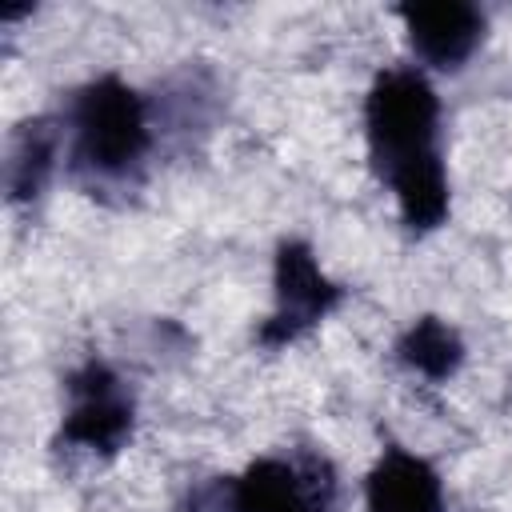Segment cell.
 I'll return each instance as SVG.
<instances>
[{
    "mask_svg": "<svg viewBox=\"0 0 512 512\" xmlns=\"http://www.w3.org/2000/svg\"><path fill=\"white\" fill-rule=\"evenodd\" d=\"M368 156L392 188L400 220L412 232H432L448 216V172L440 160V100L416 68L376 76L364 104Z\"/></svg>",
    "mask_w": 512,
    "mask_h": 512,
    "instance_id": "obj_1",
    "label": "cell"
},
{
    "mask_svg": "<svg viewBox=\"0 0 512 512\" xmlns=\"http://www.w3.org/2000/svg\"><path fill=\"white\" fill-rule=\"evenodd\" d=\"M72 176L88 188L136 184L152 152V120L140 92L116 76L84 84L68 104Z\"/></svg>",
    "mask_w": 512,
    "mask_h": 512,
    "instance_id": "obj_2",
    "label": "cell"
},
{
    "mask_svg": "<svg viewBox=\"0 0 512 512\" xmlns=\"http://www.w3.org/2000/svg\"><path fill=\"white\" fill-rule=\"evenodd\" d=\"M404 32L412 52L440 68V72H456L484 40V12L476 4H404L400 8Z\"/></svg>",
    "mask_w": 512,
    "mask_h": 512,
    "instance_id": "obj_6",
    "label": "cell"
},
{
    "mask_svg": "<svg viewBox=\"0 0 512 512\" xmlns=\"http://www.w3.org/2000/svg\"><path fill=\"white\" fill-rule=\"evenodd\" d=\"M364 500H368V512H440L444 488L428 460L404 448H388L368 472Z\"/></svg>",
    "mask_w": 512,
    "mask_h": 512,
    "instance_id": "obj_7",
    "label": "cell"
},
{
    "mask_svg": "<svg viewBox=\"0 0 512 512\" xmlns=\"http://www.w3.org/2000/svg\"><path fill=\"white\" fill-rule=\"evenodd\" d=\"M132 424H136L132 392L108 364L88 360L80 372L68 376V408L60 428L64 444L112 456L132 440Z\"/></svg>",
    "mask_w": 512,
    "mask_h": 512,
    "instance_id": "obj_4",
    "label": "cell"
},
{
    "mask_svg": "<svg viewBox=\"0 0 512 512\" xmlns=\"http://www.w3.org/2000/svg\"><path fill=\"white\" fill-rule=\"evenodd\" d=\"M340 300L344 288L320 272L312 248L300 240H284L276 252V308L260 328V344L264 348L292 344L312 324H320Z\"/></svg>",
    "mask_w": 512,
    "mask_h": 512,
    "instance_id": "obj_5",
    "label": "cell"
},
{
    "mask_svg": "<svg viewBox=\"0 0 512 512\" xmlns=\"http://www.w3.org/2000/svg\"><path fill=\"white\" fill-rule=\"evenodd\" d=\"M396 352L412 372H420L428 380H448L464 360V344H460L456 328H448L440 316H420L400 336Z\"/></svg>",
    "mask_w": 512,
    "mask_h": 512,
    "instance_id": "obj_9",
    "label": "cell"
},
{
    "mask_svg": "<svg viewBox=\"0 0 512 512\" xmlns=\"http://www.w3.org/2000/svg\"><path fill=\"white\" fill-rule=\"evenodd\" d=\"M228 512H336L324 456H268L228 480Z\"/></svg>",
    "mask_w": 512,
    "mask_h": 512,
    "instance_id": "obj_3",
    "label": "cell"
},
{
    "mask_svg": "<svg viewBox=\"0 0 512 512\" xmlns=\"http://www.w3.org/2000/svg\"><path fill=\"white\" fill-rule=\"evenodd\" d=\"M56 148H60V132L52 128L48 116H36L12 132L4 160V184L12 200H36L44 192L56 168Z\"/></svg>",
    "mask_w": 512,
    "mask_h": 512,
    "instance_id": "obj_8",
    "label": "cell"
}]
</instances>
